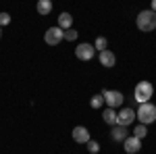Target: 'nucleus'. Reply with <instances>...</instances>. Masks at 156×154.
<instances>
[{"mask_svg":"<svg viewBox=\"0 0 156 154\" xmlns=\"http://www.w3.org/2000/svg\"><path fill=\"white\" fill-rule=\"evenodd\" d=\"M94 54H96V48H94V44H77V48H75V56L79 60H92L94 59Z\"/></svg>","mask_w":156,"mask_h":154,"instance_id":"6","label":"nucleus"},{"mask_svg":"<svg viewBox=\"0 0 156 154\" xmlns=\"http://www.w3.org/2000/svg\"><path fill=\"white\" fill-rule=\"evenodd\" d=\"M65 40H67V42H75V40H77V31H75V29H65Z\"/></svg>","mask_w":156,"mask_h":154,"instance_id":"18","label":"nucleus"},{"mask_svg":"<svg viewBox=\"0 0 156 154\" xmlns=\"http://www.w3.org/2000/svg\"><path fill=\"white\" fill-rule=\"evenodd\" d=\"M115 63H117V56L110 52V50H104V52H100V65L102 67H115Z\"/></svg>","mask_w":156,"mask_h":154,"instance_id":"11","label":"nucleus"},{"mask_svg":"<svg viewBox=\"0 0 156 154\" xmlns=\"http://www.w3.org/2000/svg\"><path fill=\"white\" fill-rule=\"evenodd\" d=\"M87 150H90L92 154H98L100 152V144L94 142V140H90V142H87Z\"/></svg>","mask_w":156,"mask_h":154,"instance_id":"19","label":"nucleus"},{"mask_svg":"<svg viewBox=\"0 0 156 154\" xmlns=\"http://www.w3.org/2000/svg\"><path fill=\"white\" fill-rule=\"evenodd\" d=\"M65 40V29H60L58 25H54V27H48L46 29V34H44V42L48 44V46H56Z\"/></svg>","mask_w":156,"mask_h":154,"instance_id":"4","label":"nucleus"},{"mask_svg":"<svg viewBox=\"0 0 156 154\" xmlns=\"http://www.w3.org/2000/svg\"><path fill=\"white\" fill-rule=\"evenodd\" d=\"M37 13L40 15H50V11H52V0H37Z\"/></svg>","mask_w":156,"mask_h":154,"instance_id":"14","label":"nucleus"},{"mask_svg":"<svg viewBox=\"0 0 156 154\" xmlns=\"http://www.w3.org/2000/svg\"><path fill=\"white\" fill-rule=\"evenodd\" d=\"M58 27H60V29H71V27H73L71 13H60V15H58Z\"/></svg>","mask_w":156,"mask_h":154,"instance_id":"13","label":"nucleus"},{"mask_svg":"<svg viewBox=\"0 0 156 154\" xmlns=\"http://www.w3.org/2000/svg\"><path fill=\"white\" fill-rule=\"evenodd\" d=\"M106 46H108V40L106 38H96V42H94V48H96L98 52H104V50H106Z\"/></svg>","mask_w":156,"mask_h":154,"instance_id":"16","label":"nucleus"},{"mask_svg":"<svg viewBox=\"0 0 156 154\" xmlns=\"http://www.w3.org/2000/svg\"><path fill=\"white\" fill-rule=\"evenodd\" d=\"M133 135H135V138H140V140L146 138V135H148V127H146L144 123H140L137 127H133Z\"/></svg>","mask_w":156,"mask_h":154,"instance_id":"15","label":"nucleus"},{"mask_svg":"<svg viewBox=\"0 0 156 154\" xmlns=\"http://www.w3.org/2000/svg\"><path fill=\"white\" fill-rule=\"evenodd\" d=\"M135 119H137V115H135L133 108H123V110H119V115H117V125H125V127H129Z\"/></svg>","mask_w":156,"mask_h":154,"instance_id":"7","label":"nucleus"},{"mask_svg":"<svg viewBox=\"0 0 156 154\" xmlns=\"http://www.w3.org/2000/svg\"><path fill=\"white\" fill-rule=\"evenodd\" d=\"M73 140H75L77 144H87V142H90V131L85 129L83 125L73 127Z\"/></svg>","mask_w":156,"mask_h":154,"instance_id":"9","label":"nucleus"},{"mask_svg":"<svg viewBox=\"0 0 156 154\" xmlns=\"http://www.w3.org/2000/svg\"><path fill=\"white\" fill-rule=\"evenodd\" d=\"M90 104H92V106H94V108H100V106H102V104H104V96H102V94L94 96V98L90 100Z\"/></svg>","mask_w":156,"mask_h":154,"instance_id":"17","label":"nucleus"},{"mask_svg":"<svg viewBox=\"0 0 156 154\" xmlns=\"http://www.w3.org/2000/svg\"><path fill=\"white\" fill-rule=\"evenodd\" d=\"M123 148H125V152L127 154H135V152H140V148H142V140L140 138H135V135H127L125 138V142H123Z\"/></svg>","mask_w":156,"mask_h":154,"instance_id":"8","label":"nucleus"},{"mask_svg":"<svg viewBox=\"0 0 156 154\" xmlns=\"http://www.w3.org/2000/svg\"><path fill=\"white\" fill-rule=\"evenodd\" d=\"M117 115H119V113H117L115 108L108 106L106 110H102V121H104L106 125H117Z\"/></svg>","mask_w":156,"mask_h":154,"instance_id":"12","label":"nucleus"},{"mask_svg":"<svg viewBox=\"0 0 156 154\" xmlns=\"http://www.w3.org/2000/svg\"><path fill=\"white\" fill-rule=\"evenodd\" d=\"M152 11L156 13V0H152Z\"/></svg>","mask_w":156,"mask_h":154,"instance_id":"21","label":"nucleus"},{"mask_svg":"<svg viewBox=\"0 0 156 154\" xmlns=\"http://www.w3.org/2000/svg\"><path fill=\"white\" fill-rule=\"evenodd\" d=\"M135 23L140 27V31H154L156 29V13L150 9V11H140Z\"/></svg>","mask_w":156,"mask_h":154,"instance_id":"1","label":"nucleus"},{"mask_svg":"<svg viewBox=\"0 0 156 154\" xmlns=\"http://www.w3.org/2000/svg\"><path fill=\"white\" fill-rule=\"evenodd\" d=\"M102 96H104V102L110 108H119L123 104V94L117 90H102Z\"/></svg>","mask_w":156,"mask_h":154,"instance_id":"5","label":"nucleus"},{"mask_svg":"<svg viewBox=\"0 0 156 154\" xmlns=\"http://www.w3.org/2000/svg\"><path fill=\"white\" fill-rule=\"evenodd\" d=\"M133 98H135V102H140V104H144V102H150V98L154 94V85L150 81H140L135 85V92H133Z\"/></svg>","mask_w":156,"mask_h":154,"instance_id":"2","label":"nucleus"},{"mask_svg":"<svg viewBox=\"0 0 156 154\" xmlns=\"http://www.w3.org/2000/svg\"><path fill=\"white\" fill-rule=\"evenodd\" d=\"M11 23V15L9 13H0V27H6Z\"/></svg>","mask_w":156,"mask_h":154,"instance_id":"20","label":"nucleus"},{"mask_svg":"<svg viewBox=\"0 0 156 154\" xmlns=\"http://www.w3.org/2000/svg\"><path fill=\"white\" fill-rule=\"evenodd\" d=\"M0 38H2V27H0Z\"/></svg>","mask_w":156,"mask_h":154,"instance_id":"22","label":"nucleus"},{"mask_svg":"<svg viewBox=\"0 0 156 154\" xmlns=\"http://www.w3.org/2000/svg\"><path fill=\"white\" fill-rule=\"evenodd\" d=\"M110 138H112L115 142H125V138H127V127H125V125H112Z\"/></svg>","mask_w":156,"mask_h":154,"instance_id":"10","label":"nucleus"},{"mask_svg":"<svg viewBox=\"0 0 156 154\" xmlns=\"http://www.w3.org/2000/svg\"><path fill=\"white\" fill-rule=\"evenodd\" d=\"M135 115H137V119H140V123L150 125V123H154V121H156V104L144 102V104H140V110H137Z\"/></svg>","mask_w":156,"mask_h":154,"instance_id":"3","label":"nucleus"}]
</instances>
